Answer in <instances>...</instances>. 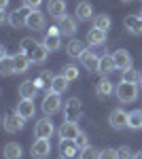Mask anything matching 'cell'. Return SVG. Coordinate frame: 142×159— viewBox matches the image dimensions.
<instances>
[{"label":"cell","mask_w":142,"mask_h":159,"mask_svg":"<svg viewBox=\"0 0 142 159\" xmlns=\"http://www.w3.org/2000/svg\"><path fill=\"white\" fill-rule=\"evenodd\" d=\"M19 51H24L25 55L32 60V64H45L49 57V51L43 43H36L34 38H24L19 43Z\"/></svg>","instance_id":"obj_1"},{"label":"cell","mask_w":142,"mask_h":159,"mask_svg":"<svg viewBox=\"0 0 142 159\" xmlns=\"http://www.w3.org/2000/svg\"><path fill=\"white\" fill-rule=\"evenodd\" d=\"M115 93H117L119 102L131 104V102L138 100V87H136V83H125V81H121L117 85V89H115Z\"/></svg>","instance_id":"obj_2"},{"label":"cell","mask_w":142,"mask_h":159,"mask_svg":"<svg viewBox=\"0 0 142 159\" xmlns=\"http://www.w3.org/2000/svg\"><path fill=\"white\" fill-rule=\"evenodd\" d=\"M64 117L66 121H79L83 117V104L79 98H68V102L64 104Z\"/></svg>","instance_id":"obj_3"},{"label":"cell","mask_w":142,"mask_h":159,"mask_svg":"<svg viewBox=\"0 0 142 159\" xmlns=\"http://www.w3.org/2000/svg\"><path fill=\"white\" fill-rule=\"evenodd\" d=\"M43 45L47 47L49 53H53V51H57L59 47H62V32H59L57 25H51L47 30V34L43 38Z\"/></svg>","instance_id":"obj_4"},{"label":"cell","mask_w":142,"mask_h":159,"mask_svg":"<svg viewBox=\"0 0 142 159\" xmlns=\"http://www.w3.org/2000/svg\"><path fill=\"white\" fill-rule=\"evenodd\" d=\"M30 155L34 159H47L51 155V142L49 138H36L30 147Z\"/></svg>","instance_id":"obj_5"},{"label":"cell","mask_w":142,"mask_h":159,"mask_svg":"<svg viewBox=\"0 0 142 159\" xmlns=\"http://www.w3.org/2000/svg\"><path fill=\"white\" fill-rule=\"evenodd\" d=\"M59 108H62V98H59V93L47 91V93H45V100H43V112H45L47 117H51V115L59 112Z\"/></svg>","instance_id":"obj_6"},{"label":"cell","mask_w":142,"mask_h":159,"mask_svg":"<svg viewBox=\"0 0 142 159\" xmlns=\"http://www.w3.org/2000/svg\"><path fill=\"white\" fill-rule=\"evenodd\" d=\"M57 151H59V157L62 159H74V157H79V153H81V148L76 147V142L68 140V138H59Z\"/></svg>","instance_id":"obj_7"},{"label":"cell","mask_w":142,"mask_h":159,"mask_svg":"<svg viewBox=\"0 0 142 159\" xmlns=\"http://www.w3.org/2000/svg\"><path fill=\"white\" fill-rule=\"evenodd\" d=\"M127 119H130V112H125L123 108H115V110H110V115H108V125L119 132V129L127 127Z\"/></svg>","instance_id":"obj_8"},{"label":"cell","mask_w":142,"mask_h":159,"mask_svg":"<svg viewBox=\"0 0 142 159\" xmlns=\"http://www.w3.org/2000/svg\"><path fill=\"white\" fill-rule=\"evenodd\" d=\"M25 125V119L24 117H19L15 110L9 112V115H4V129L9 132V134H15V132H21Z\"/></svg>","instance_id":"obj_9"},{"label":"cell","mask_w":142,"mask_h":159,"mask_svg":"<svg viewBox=\"0 0 142 159\" xmlns=\"http://www.w3.org/2000/svg\"><path fill=\"white\" fill-rule=\"evenodd\" d=\"M30 13H32V9H28V7H21L19 11H13L11 15H9V24H11L15 30L24 28L25 21H28V17H30Z\"/></svg>","instance_id":"obj_10"},{"label":"cell","mask_w":142,"mask_h":159,"mask_svg":"<svg viewBox=\"0 0 142 159\" xmlns=\"http://www.w3.org/2000/svg\"><path fill=\"white\" fill-rule=\"evenodd\" d=\"M57 28L62 34H76L79 30V19L76 17H70V15H64L57 19Z\"/></svg>","instance_id":"obj_11"},{"label":"cell","mask_w":142,"mask_h":159,"mask_svg":"<svg viewBox=\"0 0 142 159\" xmlns=\"http://www.w3.org/2000/svg\"><path fill=\"white\" fill-rule=\"evenodd\" d=\"M15 112H17L19 117H24L25 121H28V119H34V115H36L34 100H21V102H17V106H15Z\"/></svg>","instance_id":"obj_12"},{"label":"cell","mask_w":142,"mask_h":159,"mask_svg":"<svg viewBox=\"0 0 142 159\" xmlns=\"http://www.w3.org/2000/svg\"><path fill=\"white\" fill-rule=\"evenodd\" d=\"M34 132L38 138H51L53 132H55V125H53L51 119H38L34 125Z\"/></svg>","instance_id":"obj_13"},{"label":"cell","mask_w":142,"mask_h":159,"mask_svg":"<svg viewBox=\"0 0 142 159\" xmlns=\"http://www.w3.org/2000/svg\"><path fill=\"white\" fill-rule=\"evenodd\" d=\"M59 138H68V140H74L76 136L81 134V127L76 125V121H64L59 125Z\"/></svg>","instance_id":"obj_14"},{"label":"cell","mask_w":142,"mask_h":159,"mask_svg":"<svg viewBox=\"0 0 142 159\" xmlns=\"http://www.w3.org/2000/svg\"><path fill=\"white\" fill-rule=\"evenodd\" d=\"M25 28H30V30H34V32L45 30V13L32 11V13H30V17H28V21H25Z\"/></svg>","instance_id":"obj_15"},{"label":"cell","mask_w":142,"mask_h":159,"mask_svg":"<svg viewBox=\"0 0 142 159\" xmlns=\"http://www.w3.org/2000/svg\"><path fill=\"white\" fill-rule=\"evenodd\" d=\"M17 93H19V98L21 100H34L36 93H38V87H36V81H24L19 89H17Z\"/></svg>","instance_id":"obj_16"},{"label":"cell","mask_w":142,"mask_h":159,"mask_svg":"<svg viewBox=\"0 0 142 159\" xmlns=\"http://www.w3.org/2000/svg\"><path fill=\"white\" fill-rule=\"evenodd\" d=\"M79 60H81V64H83V68H87V70H91V72H94V70H100V57L95 55L94 51L87 49Z\"/></svg>","instance_id":"obj_17"},{"label":"cell","mask_w":142,"mask_h":159,"mask_svg":"<svg viewBox=\"0 0 142 159\" xmlns=\"http://www.w3.org/2000/svg\"><path fill=\"white\" fill-rule=\"evenodd\" d=\"M123 25L130 34H142V17L140 15H127L123 19Z\"/></svg>","instance_id":"obj_18"},{"label":"cell","mask_w":142,"mask_h":159,"mask_svg":"<svg viewBox=\"0 0 142 159\" xmlns=\"http://www.w3.org/2000/svg\"><path fill=\"white\" fill-rule=\"evenodd\" d=\"M30 64H32V60H30V57L25 55L24 51H21V53H17V55H13V66H15V74H24V72H28Z\"/></svg>","instance_id":"obj_19"},{"label":"cell","mask_w":142,"mask_h":159,"mask_svg":"<svg viewBox=\"0 0 142 159\" xmlns=\"http://www.w3.org/2000/svg\"><path fill=\"white\" fill-rule=\"evenodd\" d=\"M47 13L51 17H64L66 15V0H47Z\"/></svg>","instance_id":"obj_20"},{"label":"cell","mask_w":142,"mask_h":159,"mask_svg":"<svg viewBox=\"0 0 142 159\" xmlns=\"http://www.w3.org/2000/svg\"><path fill=\"white\" fill-rule=\"evenodd\" d=\"M74 17H76L79 21H89V19H94V7H91L89 2H79V4H76V11H74Z\"/></svg>","instance_id":"obj_21"},{"label":"cell","mask_w":142,"mask_h":159,"mask_svg":"<svg viewBox=\"0 0 142 159\" xmlns=\"http://www.w3.org/2000/svg\"><path fill=\"white\" fill-rule=\"evenodd\" d=\"M112 57H115V64H117V70H127V68H131V55L125 49L115 51Z\"/></svg>","instance_id":"obj_22"},{"label":"cell","mask_w":142,"mask_h":159,"mask_svg":"<svg viewBox=\"0 0 142 159\" xmlns=\"http://www.w3.org/2000/svg\"><path fill=\"white\" fill-rule=\"evenodd\" d=\"M53 79H55V74H51L49 70H43L40 76L36 79V87H38V91H51Z\"/></svg>","instance_id":"obj_23"},{"label":"cell","mask_w":142,"mask_h":159,"mask_svg":"<svg viewBox=\"0 0 142 159\" xmlns=\"http://www.w3.org/2000/svg\"><path fill=\"white\" fill-rule=\"evenodd\" d=\"M21 155H24L21 144H17V142H7L4 144V159H21Z\"/></svg>","instance_id":"obj_24"},{"label":"cell","mask_w":142,"mask_h":159,"mask_svg":"<svg viewBox=\"0 0 142 159\" xmlns=\"http://www.w3.org/2000/svg\"><path fill=\"white\" fill-rule=\"evenodd\" d=\"M104 40H106V32H104V30L91 28V30L87 32V43H89V45H94V47H98V45H104Z\"/></svg>","instance_id":"obj_25"},{"label":"cell","mask_w":142,"mask_h":159,"mask_svg":"<svg viewBox=\"0 0 142 159\" xmlns=\"http://www.w3.org/2000/svg\"><path fill=\"white\" fill-rule=\"evenodd\" d=\"M112 91H115V85H112L108 79H102V81L95 85V93H98V98H108V96H112Z\"/></svg>","instance_id":"obj_26"},{"label":"cell","mask_w":142,"mask_h":159,"mask_svg":"<svg viewBox=\"0 0 142 159\" xmlns=\"http://www.w3.org/2000/svg\"><path fill=\"white\" fill-rule=\"evenodd\" d=\"M66 51H68V55H70V57H81L87 49H85V43H81V40H76V38H74V40L68 43Z\"/></svg>","instance_id":"obj_27"},{"label":"cell","mask_w":142,"mask_h":159,"mask_svg":"<svg viewBox=\"0 0 142 159\" xmlns=\"http://www.w3.org/2000/svg\"><path fill=\"white\" fill-rule=\"evenodd\" d=\"M112 70H117V64H115V57H112V55H102V57H100V72L110 74Z\"/></svg>","instance_id":"obj_28"},{"label":"cell","mask_w":142,"mask_h":159,"mask_svg":"<svg viewBox=\"0 0 142 159\" xmlns=\"http://www.w3.org/2000/svg\"><path fill=\"white\" fill-rule=\"evenodd\" d=\"M127 127L130 129H142V110L140 108H136V110H131L130 112V119H127Z\"/></svg>","instance_id":"obj_29"},{"label":"cell","mask_w":142,"mask_h":159,"mask_svg":"<svg viewBox=\"0 0 142 159\" xmlns=\"http://www.w3.org/2000/svg\"><path fill=\"white\" fill-rule=\"evenodd\" d=\"M0 72H2V76H11V74H15L13 57H9L7 53H2V60H0Z\"/></svg>","instance_id":"obj_30"},{"label":"cell","mask_w":142,"mask_h":159,"mask_svg":"<svg viewBox=\"0 0 142 159\" xmlns=\"http://www.w3.org/2000/svg\"><path fill=\"white\" fill-rule=\"evenodd\" d=\"M110 25H112V21H110V17H108L106 13H100V15H95V17H94V28H98V30L108 32Z\"/></svg>","instance_id":"obj_31"},{"label":"cell","mask_w":142,"mask_h":159,"mask_svg":"<svg viewBox=\"0 0 142 159\" xmlns=\"http://www.w3.org/2000/svg\"><path fill=\"white\" fill-rule=\"evenodd\" d=\"M68 83H70V81H68V79H66L64 74H57V76L53 79V85H51V91H55V93H59V96H62V93H64V91L68 89Z\"/></svg>","instance_id":"obj_32"},{"label":"cell","mask_w":142,"mask_h":159,"mask_svg":"<svg viewBox=\"0 0 142 159\" xmlns=\"http://www.w3.org/2000/svg\"><path fill=\"white\" fill-rule=\"evenodd\" d=\"M79 159H100V151L95 147H85V148H81Z\"/></svg>","instance_id":"obj_33"},{"label":"cell","mask_w":142,"mask_h":159,"mask_svg":"<svg viewBox=\"0 0 142 159\" xmlns=\"http://www.w3.org/2000/svg\"><path fill=\"white\" fill-rule=\"evenodd\" d=\"M64 76L68 79V81H76L79 79V68L74 66V64H68V66H64Z\"/></svg>","instance_id":"obj_34"},{"label":"cell","mask_w":142,"mask_h":159,"mask_svg":"<svg viewBox=\"0 0 142 159\" xmlns=\"http://www.w3.org/2000/svg\"><path fill=\"white\" fill-rule=\"evenodd\" d=\"M123 81L125 83H136V81H140V74L136 68H127V70H123Z\"/></svg>","instance_id":"obj_35"},{"label":"cell","mask_w":142,"mask_h":159,"mask_svg":"<svg viewBox=\"0 0 142 159\" xmlns=\"http://www.w3.org/2000/svg\"><path fill=\"white\" fill-rule=\"evenodd\" d=\"M117 153H119V159H134V155H136L130 147H119Z\"/></svg>","instance_id":"obj_36"},{"label":"cell","mask_w":142,"mask_h":159,"mask_svg":"<svg viewBox=\"0 0 142 159\" xmlns=\"http://www.w3.org/2000/svg\"><path fill=\"white\" fill-rule=\"evenodd\" d=\"M100 159H119L117 148H104V151H100Z\"/></svg>","instance_id":"obj_37"},{"label":"cell","mask_w":142,"mask_h":159,"mask_svg":"<svg viewBox=\"0 0 142 159\" xmlns=\"http://www.w3.org/2000/svg\"><path fill=\"white\" fill-rule=\"evenodd\" d=\"M74 142H76V147L79 148H85V147H89V140H87V134L85 132H81V134L74 138Z\"/></svg>","instance_id":"obj_38"},{"label":"cell","mask_w":142,"mask_h":159,"mask_svg":"<svg viewBox=\"0 0 142 159\" xmlns=\"http://www.w3.org/2000/svg\"><path fill=\"white\" fill-rule=\"evenodd\" d=\"M40 4H43V0H24V7L32 9V11H38V9H40Z\"/></svg>","instance_id":"obj_39"},{"label":"cell","mask_w":142,"mask_h":159,"mask_svg":"<svg viewBox=\"0 0 142 159\" xmlns=\"http://www.w3.org/2000/svg\"><path fill=\"white\" fill-rule=\"evenodd\" d=\"M7 7H9V0H0V9L7 11Z\"/></svg>","instance_id":"obj_40"},{"label":"cell","mask_w":142,"mask_h":159,"mask_svg":"<svg viewBox=\"0 0 142 159\" xmlns=\"http://www.w3.org/2000/svg\"><path fill=\"white\" fill-rule=\"evenodd\" d=\"M134 159H142V151H138V153L134 155Z\"/></svg>","instance_id":"obj_41"},{"label":"cell","mask_w":142,"mask_h":159,"mask_svg":"<svg viewBox=\"0 0 142 159\" xmlns=\"http://www.w3.org/2000/svg\"><path fill=\"white\" fill-rule=\"evenodd\" d=\"M138 85H140V89H142V74H140V81H138Z\"/></svg>","instance_id":"obj_42"},{"label":"cell","mask_w":142,"mask_h":159,"mask_svg":"<svg viewBox=\"0 0 142 159\" xmlns=\"http://www.w3.org/2000/svg\"><path fill=\"white\" fill-rule=\"evenodd\" d=\"M123 2H131V0H123Z\"/></svg>","instance_id":"obj_43"},{"label":"cell","mask_w":142,"mask_h":159,"mask_svg":"<svg viewBox=\"0 0 142 159\" xmlns=\"http://www.w3.org/2000/svg\"><path fill=\"white\" fill-rule=\"evenodd\" d=\"M138 15H140V17H142V11H140V13H138Z\"/></svg>","instance_id":"obj_44"}]
</instances>
